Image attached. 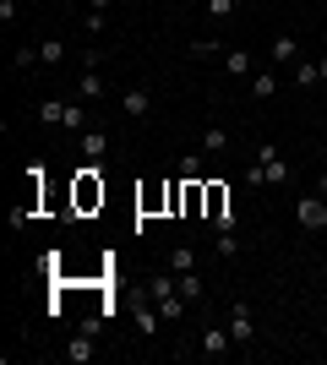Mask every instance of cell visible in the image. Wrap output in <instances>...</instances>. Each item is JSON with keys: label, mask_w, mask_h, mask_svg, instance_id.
<instances>
[{"label": "cell", "mask_w": 327, "mask_h": 365, "mask_svg": "<svg viewBox=\"0 0 327 365\" xmlns=\"http://www.w3.org/2000/svg\"><path fill=\"white\" fill-rule=\"evenodd\" d=\"M246 93H251V98H256V104H267V98L279 93V76H273V71H256V76H251V82H246Z\"/></svg>", "instance_id": "12"}, {"label": "cell", "mask_w": 327, "mask_h": 365, "mask_svg": "<svg viewBox=\"0 0 327 365\" xmlns=\"http://www.w3.org/2000/svg\"><path fill=\"white\" fill-rule=\"evenodd\" d=\"M229 338H234V349H251L256 344V317H251V305L246 300H229Z\"/></svg>", "instance_id": "2"}, {"label": "cell", "mask_w": 327, "mask_h": 365, "mask_svg": "<svg viewBox=\"0 0 327 365\" xmlns=\"http://www.w3.org/2000/svg\"><path fill=\"white\" fill-rule=\"evenodd\" d=\"M224 148H229V131H224V125H207L202 131V153L213 158V153H224Z\"/></svg>", "instance_id": "18"}, {"label": "cell", "mask_w": 327, "mask_h": 365, "mask_svg": "<svg viewBox=\"0 0 327 365\" xmlns=\"http://www.w3.org/2000/svg\"><path fill=\"white\" fill-rule=\"evenodd\" d=\"M93 338H98L93 327H82V333L71 338V344H66V360H71V365H88V360L98 354V349H93Z\"/></svg>", "instance_id": "8"}, {"label": "cell", "mask_w": 327, "mask_h": 365, "mask_svg": "<svg viewBox=\"0 0 327 365\" xmlns=\"http://www.w3.org/2000/svg\"><path fill=\"white\" fill-rule=\"evenodd\" d=\"M38 61H44V55H38V44H16V49H11V71H33Z\"/></svg>", "instance_id": "15"}, {"label": "cell", "mask_w": 327, "mask_h": 365, "mask_svg": "<svg viewBox=\"0 0 327 365\" xmlns=\"http://www.w3.org/2000/svg\"><path fill=\"white\" fill-rule=\"evenodd\" d=\"M77 98H82V104H93V98H104V82H98V66H82V76H77Z\"/></svg>", "instance_id": "11"}, {"label": "cell", "mask_w": 327, "mask_h": 365, "mask_svg": "<svg viewBox=\"0 0 327 365\" xmlns=\"http://www.w3.org/2000/svg\"><path fill=\"white\" fill-rule=\"evenodd\" d=\"M202 158H207L202 148H197V153H186V164H180V175H186V180H202Z\"/></svg>", "instance_id": "23"}, {"label": "cell", "mask_w": 327, "mask_h": 365, "mask_svg": "<svg viewBox=\"0 0 327 365\" xmlns=\"http://www.w3.org/2000/svg\"><path fill=\"white\" fill-rule=\"evenodd\" d=\"M295 224L311 229V235H322V229H327V197H322V191H306V197L295 202Z\"/></svg>", "instance_id": "3"}, {"label": "cell", "mask_w": 327, "mask_h": 365, "mask_svg": "<svg viewBox=\"0 0 327 365\" xmlns=\"http://www.w3.org/2000/svg\"><path fill=\"white\" fill-rule=\"evenodd\" d=\"M38 55H44V66H61L66 61V44H61V38H38Z\"/></svg>", "instance_id": "20"}, {"label": "cell", "mask_w": 327, "mask_h": 365, "mask_svg": "<svg viewBox=\"0 0 327 365\" xmlns=\"http://www.w3.org/2000/svg\"><path fill=\"white\" fill-rule=\"evenodd\" d=\"M295 88H322V61H295Z\"/></svg>", "instance_id": "13"}, {"label": "cell", "mask_w": 327, "mask_h": 365, "mask_svg": "<svg viewBox=\"0 0 327 365\" xmlns=\"http://www.w3.org/2000/svg\"><path fill=\"white\" fill-rule=\"evenodd\" d=\"M289 158H284L273 142H256V158H251V169H246V185H289Z\"/></svg>", "instance_id": "1"}, {"label": "cell", "mask_w": 327, "mask_h": 365, "mask_svg": "<svg viewBox=\"0 0 327 365\" xmlns=\"http://www.w3.org/2000/svg\"><path fill=\"white\" fill-rule=\"evenodd\" d=\"M191 55H197V61H213V55H218V38H213V33H207V38H191Z\"/></svg>", "instance_id": "24"}, {"label": "cell", "mask_w": 327, "mask_h": 365, "mask_svg": "<svg viewBox=\"0 0 327 365\" xmlns=\"http://www.w3.org/2000/svg\"><path fill=\"white\" fill-rule=\"evenodd\" d=\"M229 349H234L229 327H224V322H207V327H202V338H197V354H202V360H224Z\"/></svg>", "instance_id": "4"}, {"label": "cell", "mask_w": 327, "mask_h": 365, "mask_svg": "<svg viewBox=\"0 0 327 365\" xmlns=\"http://www.w3.org/2000/svg\"><path fill=\"white\" fill-rule=\"evenodd\" d=\"M16 16H22V6H16V0H0V22H6V28H11Z\"/></svg>", "instance_id": "26"}, {"label": "cell", "mask_w": 327, "mask_h": 365, "mask_svg": "<svg viewBox=\"0 0 327 365\" xmlns=\"http://www.w3.org/2000/svg\"><path fill=\"white\" fill-rule=\"evenodd\" d=\"M66 109H71V98H38V125H66Z\"/></svg>", "instance_id": "10"}, {"label": "cell", "mask_w": 327, "mask_h": 365, "mask_svg": "<svg viewBox=\"0 0 327 365\" xmlns=\"http://www.w3.org/2000/svg\"><path fill=\"white\" fill-rule=\"evenodd\" d=\"M322 88H327V55H322Z\"/></svg>", "instance_id": "29"}, {"label": "cell", "mask_w": 327, "mask_h": 365, "mask_svg": "<svg viewBox=\"0 0 327 365\" xmlns=\"http://www.w3.org/2000/svg\"><path fill=\"white\" fill-rule=\"evenodd\" d=\"M77 148H82V158H88V164H104V158H109V131L88 125V131L77 137Z\"/></svg>", "instance_id": "6"}, {"label": "cell", "mask_w": 327, "mask_h": 365, "mask_svg": "<svg viewBox=\"0 0 327 365\" xmlns=\"http://www.w3.org/2000/svg\"><path fill=\"white\" fill-rule=\"evenodd\" d=\"M273 61H289V66H295V61H300V38L279 33V38H273Z\"/></svg>", "instance_id": "17"}, {"label": "cell", "mask_w": 327, "mask_h": 365, "mask_svg": "<svg viewBox=\"0 0 327 365\" xmlns=\"http://www.w3.org/2000/svg\"><path fill=\"white\" fill-rule=\"evenodd\" d=\"M202 11L213 16V22H229V16H234V0H202Z\"/></svg>", "instance_id": "22"}, {"label": "cell", "mask_w": 327, "mask_h": 365, "mask_svg": "<svg viewBox=\"0 0 327 365\" xmlns=\"http://www.w3.org/2000/svg\"><path fill=\"white\" fill-rule=\"evenodd\" d=\"M137 327H142V338H158V327H164L158 305H137Z\"/></svg>", "instance_id": "16"}, {"label": "cell", "mask_w": 327, "mask_h": 365, "mask_svg": "<svg viewBox=\"0 0 327 365\" xmlns=\"http://www.w3.org/2000/svg\"><path fill=\"white\" fill-rule=\"evenodd\" d=\"M218 257H224V262L240 257V235H234V229H224V235H218Z\"/></svg>", "instance_id": "21"}, {"label": "cell", "mask_w": 327, "mask_h": 365, "mask_svg": "<svg viewBox=\"0 0 327 365\" xmlns=\"http://www.w3.org/2000/svg\"><path fill=\"white\" fill-rule=\"evenodd\" d=\"M186 267H197V251H191V245H175L170 251V273H186Z\"/></svg>", "instance_id": "19"}, {"label": "cell", "mask_w": 327, "mask_h": 365, "mask_svg": "<svg viewBox=\"0 0 327 365\" xmlns=\"http://www.w3.org/2000/svg\"><path fill=\"white\" fill-rule=\"evenodd\" d=\"M224 71H229V82H251V76H256L251 49H229V55H224Z\"/></svg>", "instance_id": "9"}, {"label": "cell", "mask_w": 327, "mask_h": 365, "mask_svg": "<svg viewBox=\"0 0 327 365\" xmlns=\"http://www.w3.org/2000/svg\"><path fill=\"white\" fill-rule=\"evenodd\" d=\"M109 6H115V0H88V11H109Z\"/></svg>", "instance_id": "27"}, {"label": "cell", "mask_w": 327, "mask_h": 365, "mask_svg": "<svg viewBox=\"0 0 327 365\" xmlns=\"http://www.w3.org/2000/svg\"><path fill=\"white\" fill-rule=\"evenodd\" d=\"M207 218L218 224V235L234 229V207H229V191H224V185H207Z\"/></svg>", "instance_id": "5"}, {"label": "cell", "mask_w": 327, "mask_h": 365, "mask_svg": "<svg viewBox=\"0 0 327 365\" xmlns=\"http://www.w3.org/2000/svg\"><path fill=\"white\" fill-rule=\"evenodd\" d=\"M175 284H180V294H186V305H197V300H202V278H197V267H186V273H175Z\"/></svg>", "instance_id": "14"}, {"label": "cell", "mask_w": 327, "mask_h": 365, "mask_svg": "<svg viewBox=\"0 0 327 365\" xmlns=\"http://www.w3.org/2000/svg\"><path fill=\"white\" fill-rule=\"evenodd\" d=\"M316 191H322V197H327V175H316Z\"/></svg>", "instance_id": "28"}, {"label": "cell", "mask_w": 327, "mask_h": 365, "mask_svg": "<svg viewBox=\"0 0 327 365\" xmlns=\"http://www.w3.org/2000/svg\"><path fill=\"white\" fill-rule=\"evenodd\" d=\"M120 109L131 115V120H147V115H153V93H147V88H125L120 93Z\"/></svg>", "instance_id": "7"}, {"label": "cell", "mask_w": 327, "mask_h": 365, "mask_svg": "<svg viewBox=\"0 0 327 365\" xmlns=\"http://www.w3.org/2000/svg\"><path fill=\"white\" fill-rule=\"evenodd\" d=\"M109 28V11H88V33H93V38H98V33H104Z\"/></svg>", "instance_id": "25"}]
</instances>
